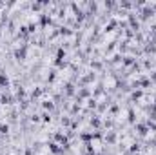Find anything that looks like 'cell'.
Returning a JSON list of instances; mask_svg holds the SVG:
<instances>
[{
  "mask_svg": "<svg viewBox=\"0 0 156 155\" xmlns=\"http://www.w3.org/2000/svg\"><path fill=\"white\" fill-rule=\"evenodd\" d=\"M91 148H93L94 152H102V142H100V139H93V141H91Z\"/></svg>",
  "mask_w": 156,
  "mask_h": 155,
  "instance_id": "6da1fadb",
  "label": "cell"
},
{
  "mask_svg": "<svg viewBox=\"0 0 156 155\" xmlns=\"http://www.w3.org/2000/svg\"><path fill=\"white\" fill-rule=\"evenodd\" d=\"M115 84H116V82H115V78H113V77H107L105 80H104V86H105L107 89H111V88H115Z\"/></svg>",
  "mask_w": 156,
  "mask_h": 155,
  "instance_id": "7a4b0ae2",
  "label": "cell"
},
{
  "mask_svg": "<svg viewBox=\"0 0 156 155\" xmlns=\"http://www.w3.org/2000/svg\"><path fill=\"white\" fill-rule=\"evenodd\" d=\"M116 120H118V122H125V120H127V110H122V112H118Z\"/></svg>",
  "mask_w": 156,
  "mask_h": 155,
  "instance_id": "3957f363",
  "label": "cell"
},
{
  "mask_svg": "<svg viewBox=\"0 0 156 155\" xmlns=\"http://www.w3.org/2000/svg\"><path fill=\"white\" fill-rule=\"evenodd\" d=\"M51 152H49V146H42L38 152H37V155H49Z\"/></svg>",
  "mask_w": 156,
  "mask_h": 155,
  "instance_id": "277c9868",
  "label": "cell"
},
{
  "mask_svg": "<svg viewBox=\"0 0 156 155\" xmlns=\"http://www.w3.org/2000/svg\"><path fill=\"white\" fill-rule=\"evenodd\" d=\"M113 39H115V33H109V35L105 37V42H111Z\"/></svg>",
  "mask_w": 156,
  "mask_h": 155,
  "instance_id": "5b68a950",
  "label": "cell"
}]
</instances>
